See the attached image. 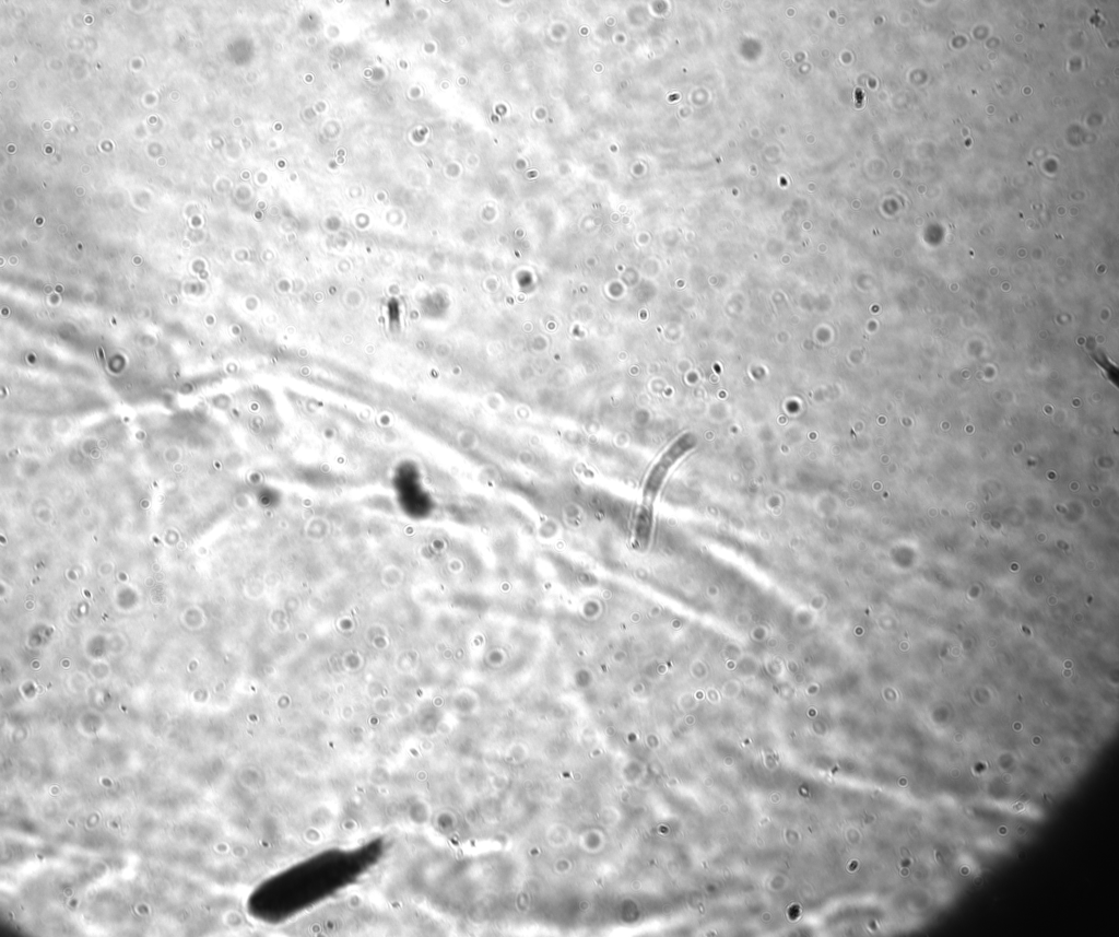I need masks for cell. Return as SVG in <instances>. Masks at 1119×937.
<instances>
[{
    "label": "cell",
    "instance_id": "cell-1",
    "mask_svg": "<svg viewBox=\"0 0 1119 937\" xmlns=\"http://www.w3.org/2000/svg\"><path fill=\"white\" fill-rule=\"evenodd\" d=\"M698 439L688 433L677 439L654 465L644 486V500L652 502L661 490L670 468L688 452L697 447Z\"/></svg>",
    "mask_w": 1119,
    "mask_h": 937
}]
</instances>
